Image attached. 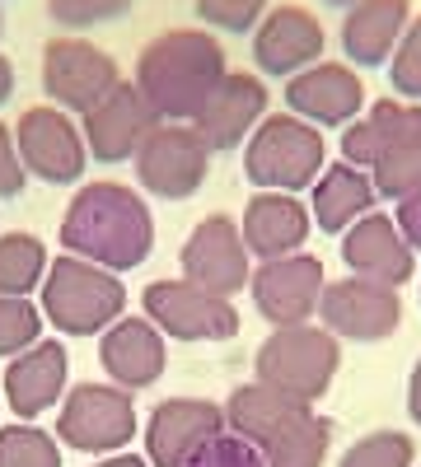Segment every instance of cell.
Returning <instances> with one entry per match:
<instances>
[{
  "instance_id": "obj_26",
  "label": "cell",
  "mask_w": 421,
  "mask_h": 467,
  "mask_svg": "<svg viewBox=\"0 0 421 467\" xmlns=\"http://www.w3.org/2000/svg\"><path fill=\"white\" fill-rule=\"evenodd\" d=\"M310 192H314L310 215H314V224H319L323 234H347V229H352L361 215H370L374 202H379L370 173L356 169V164H347V160H342V164H328Z\"/></svg>"
},
{
  "instance_id": "obj_1",
  "label": "cell",
  "mask_w": 421,
  "mask_h": 467,
  "mask_svg": "<svg viewBox=\"0 0 421 467\" xmlns=\"http://www.w3.org/2000/svg\"><path fill=\"white\" fill-rule=\"evenodd\" d=\"M61 248L122 276L155 248V215L127 182H85L61 220Z\"/></svg>"
},
{
  "instance_id": "obj_37",
  "label": "cell",
  "mask_w": 421,
  "mask_h": 467,
  "mask_svg": "<svg viewBox=\"0 0 421 467\" xmlns=\"http://www.w3.org/2000/svg\"><path fill=\"white\" fill-rule=\"evenodd\" d=\"M28 182V169L19 160V145H15V127H0V202L19 197Z\"/></svg>"
},
{
  "instance_id": "obj_4",
  "label": "cell",
  "mask_w": 421,
  "mask_h": 467,
  "mask_svg": "<svg viewBox=\"0 0 421 467\" xmlns=\"http://www.w3.org/2000/svg\"><path fill=\"white\" fill-rule=\"evenodd\" d=\"M328 169V145L323 131L310 127L295 112H272L262 117L258 131L248 136L244 150V178L258 192H304L314 187L319 173Z\"/></svg>"
},
{
  "instance_id": "obj_36",
  "label": "cell",
  "mask_w": 421,
  "mask_h": 467,
  "mask_svg": "<svg viewBox=\"0 0 421 467\" xmlns=\"http://www.w3.org/2000/svg\"><path fill=\"white\" fill-rule=\"evenodd\" d=\"M187 467H267V458H262L258 444H248V440H239V435L225 431V435H216Z\"/></svg>"
},
{
  "instance_id": "obj_28",
  "label": "cell",
  "mask_w": 421,
  "mask_h": 467,
  "mask_svg": "<svg viewBox=\"0 0 421 467\" xmlns=\"http://www.w3.org/2000/svg\"><path fill=\"white\" fill-rule=\"evenodd\" d=\"M47 248L43 239H33L24 229H10L0 234V295H33L43 290V276H47Z\"/></svg>"
},
{
  "instance_id": "obj_3",
  "label": "cell",
  "mask_w": 421,
  "mask_h": 467,
  "mask_svg": "<svg viewBox=\"0 0 421 467\" xmlns=\"http://www.w3.org/2000/svg\"><path fill=\"white\" fill-rule=\"evenodd\" d=\"M43 318L61 337H99L122 318L127 308V285L118 281V271H103L85 257H57L43 276Z\"/></svg>"
},
{
  "instance_id": "obj_38",
  "label": "cell",
  "mask_w": 421,
  "mask_h": 467,
  "mask_svg": "<svg viewBox=\"0 0 421 467\" xmlns=\"http://www.w3.org/2000/svg\"><path fill=\"white\" fill-rule=\"evenodd\" d=\"M398 229L412 244V253H421V192H412L407 202H398Z\"/></svg>"
},
{
  "instance_id": "obj_18",
  "label": "cell",
  "mask_w": 421,
  "mask_h": 467,
  "mask_svg": "<svg viewBox=\"0 0 421 467\" xmlns=\"http://www.w3.org/2000/svg\"><path fill=\"white\" fill-rule=\"evenodd\" d=\"M342 262H347L352 276L361 281H379V285H403L412 281V271H416V253L412 244L403 239V229L394 215H361L347 234H342Z\"/></svg>"
},
{
  "instance_id": "obj_27",
  "label": "cell",
  "mask_w": 421,
  "mask_h": 467,
  "mask_svg": "<svg viewBox=\"0 0 421 467\" xmlns=\"http://www.w3.org/2000/svg\"><path fill=\"white\" fill-rule=\"evenodd\" d=\"M328 444H332V420L319 416V411H304L295 425L262 449L267 467H323L328 458Z\"/></svg>"
},
{
  "instance_id": "obj_6",
  "label": "cell",
  "mask_w": 421,
  "mask_h": 467,
  "mask_svg": "<svg viewBox=\"0 0 421 467\" xmlns=\"http://www.w3.org/2000/svg\"><path fill=\"white\" fill-rule=\"evenodd\" d=\"M57 440L80 453H122L136 440V402L118 383H75L61 398Z\"/></svg>"
},
{
  "instance_id": "obj_21",
  "label": "cell",
  "mask_w": 421,
  "mask_h": 467,
  "mask_svg": "<svg viewBox=\"0 0 421 467\" xmlns=\"http://www.w3.org/2000/svg\"><path fill=\"white\" fill-rule=\"evenodd\" d=\"M421 140V103L416 99H379L342 131V160L356 169H374L384 154Z\"/></svg>"
},
{
  "instance_id": "obj_32",
  "label": "cell",
  "mask_w": 421,
  "mask_h": 467,
  "mask_svg": "<svg viewBox=\"0 0 421 467\" xmlns=\"http://www.w3.org/2000/svg\"><path fill=\"white\" fill-rule=\"evenodd\" d=\"M370 182H374V197H389V202H407L412 192H421V140L384 154L370 169Z\"/></svg>"
},
{
  "instance_id": "obj_41",
  "label": "cell",
  "mask_w": 421,
  "mask_h": 467,
  "mask_svg": "<svg viewBox=\"0 0 421 467\" xmlns=\"http://www.w3.org/2000/svg\"><path fill=\"white\" fill-rule=\"evenodd\" d=\"M15 94V66L5 61V57H0V103H5Z\"/></svg>"
},
{
  "instance_id": "obj_15",
  "label": "cell",
  "mask_w": 421,
  "mask_h": 467,
  "mask_svg": "<svg viewBox=\"0 0 421 467\" xmlns=\"http://www.w3.org/2000/svg\"><path fill=\"white\" fill-rule=\"evenodd\" d=\"M323 52H328V33L310 5H277L253 28V61L262 75H277V80L310 70L314 61H323Z\"/></svg>"
},
{
  "instance_id": "obj_25",
  "label": "cell",
  "mask_w": 421,
  "mask_h": 467,
  "mask_svg": "<svg viewBox=\"0 0 421 467\" xmlns=\"http://www.w3.org/2000/svg\"><path fill=\"white\" fill-rule=\"evenodd\" d=\"M304 411H314V407H304V402L277 393V388H267V383H244V388H235V398L225 402V431L267 449Z\"/></svg>"
},
{
  "instance_id": "obj_17",
  "label": "cell",
  "mask_w": 421,
  "mask_h": 467,
  "mask_svg": "<svg viewBox=\"0 0 421 467\" xmlns=\"http://www.w3.org/2000/svg\"><path fill=\"white\" fill-rule=\"evenodd\" d=\"M155 122L160 117L145 103V94L136 89V80H122L99 108H89L80 117V131H85V145L99 164H127V160H136L141 140L150 136Z\"/></svg>"
},
{
  "instance_id": "obj_5",
  "label": "cell",
  "mask_w": 421,
  "mask_h": 467,
  "mask_svg": "<svg viewBox=\"0 0 421 467\" xmlns=\"http://www.w3.org/2000/svg\"><path fill=\"white\" fill-rule=\"evenodd\" d=\"M342 365V346L328 327H314V323H295V327H272L258 346V383L277 388V393L314 407L328 383Z\"/></svg>"
},
{
  "instance_id": "obj_24",
  "label": "cell",
  "mask_w": 421,
  "mask_h": 467,
  "mask_svg": "<svg viewBox=\"0 0 421 467\" xmlns=\"http://www.w3.org/2000/svg\"><path fill=\"white\" fill-rule=\"evenodd\" d=\"M407 24H412V0H356L342 19V52L361 70L389 66Z\"/></svg>"
},
{
  "instance_id": "obj_20",
  "label": "cell",
  "mask_w": 421,
  "mask_h": 467,
  "mask_svg": "<svg viewBox=\"0 0 421 467\" xmlns=\"http://www.w3.org/2000/svg\"><path fill=\"white\" fill-rule=\"evenodd\" d=\"M66 379H70L66 346L61 341H37L5 365V407L19 420H37L43 411L61 407V398L70 393Z\"/></svg>"
},
{
  "instance_id": "obj_33",
  "label": "cell",
  "mask_w": 421,
  "mask_h": 467,
  "mask_svg": "<svg viewBox=\"0 0 421 467\" xmlns=\"http://www.w3.org/2000/svg\"><path fill=\"white\" fill-rule=\"evenodd\" d=\"M136 0H47V15L57 19V28H99V24H118L132 15Z\"/></svg>"
},
{
  "instance_id": "obj_43",
  "label": "cell",
  "mask_w": 421,
  "mask_h": 467,
  "mask_svg": "<svg viewBox=\"0 0 421 467\" xmlns=\"http://www.w3.org/2000/svg\"><path fill=\"white\" fill-rule=\"evenodd\" d=\"M0 28H5V19H0Z\"/></svg>"
},
{
  "instance_id": "obj_11",
  "label": "cell",
  "mask_w": 421,
  "mask_h": 467,
  "mask_svg": "<svg viewBox=\"0 0 421 467\" xmlns=\"http://www.w3.org/2000/svg\"><path fill=\"white\" fill-rule=\"evenodd\" d=\"M323 262L310 253H290V257H272L253 271V304L258 314L272 323V327H295V323H310L319 318V299H323Z\"/></svg>"
},
{
  "instance_id": "obj_19",
  "label": "cell",
  "mask_w": 421,
  "mask_h": 467,
  "mask_svg": "<svg viewBox=\"0 0 421 467\" xmlns=\"http://www.w3.org/2000/svg\"><path fill=\"white\" fill-rule=\"evenodd\" d=\"M262 117H267V85L248 70H229L216 85V94L202 103V112L193 117V127L216 154V150H239L258 131Z\"/></svg>"
},
{
  "instance_id": "obj_40",
  "label": "cell",
  "mask_w": 421,
  "mask_h": 467,
  "mask_svg": "<svg viewBox=\"0 0 421 467\" xmlns=\"http://www.w3.org/2000/svg\"><path fill=\"white\" fill-rule=\"evenodd\" d=\"M94 467H150V458H136V453H108V458H99Z\"/></svg>"
},
{
  "instance_id": "obj_7",
  "label": "cell",
  "mask_w": 421,
  "mask_h": 467,
  "mask_svg": "<svg viewBox=\"0 0 421 467\" xmlns=\"http://www.w3.org/2000/svg\"><path fill=\"white\" fill-rule=\"evenodd\" d=\"M211 173V150L193 122H155L136 150V182L160 202H187Z\"/></svg>"
},
{
  "instance_id": "obj_14",
  "label": "cell",
  "mask_w": 421,
  "mask_h": 467,
  "mask_svg": "<svg viewBox=\"0 0 421 467\" xmlns=\"http://www.w3.org/2000/svg\"><path fill=\"white\" fill-rule=\"evenodd\" d=\"M183 276L225 299L248 290L253 271H248V248H244L239 224L229 215H206L183 244Z\"/></svg>"
},
{
  "instance_id": "obj_39",
  "label": "cell",
  "mask_w": 421,
  "mask_h": 467,
  "mask_svg": "<svg viewBox=\"0 0 421 467\" xmlns=\"http://www.w3.org/2000/svg\"><path fill=\"white\" fill-rule=\"evenodd\" d=\"M407 411H412V420L421 425V360L412 365V379H407Z\"/></svg>"
},
{
  "instance_id": "obj_29",
  "label": "cell",
  "mask_w": 421,
  "mask_h": 467,
  "mask_svg": "<svg viewBox=\"0 0 421 467\" xmlns=\"http://www.w3.org/2000/svg\"><path fill=\"white\" fill-rule=\"evenodd\" d=\"M0 467H61V440L37 431L33 420L0 431Z\"/></svg>"
},
{
  "instance_id": "obj_30",
  "label": "cell",
  "mask_w": 421,
  "mask_h": 467,
  "mask_svg": "<svg viewBox=\"0 0 421 467\" xmlns=\"http://www.w3.org/2000/svg\"><path fill=\"white\" fill-rule=\"evenodd\" d=\"M43 308L24 295H0V356H24L28 346L43 341Z\"/></svg>"
},
{
  "instance_id": "obj_9",
  "label": "cell",
  "mask_w": 421,
  "mask_h": 467,
  "mask_svg": "<svg viewBox=\"0 0 421 467\" xmlns=\"http://www.w3.org/2000/svg\"><path fill=\"white\" fill-rule=\"evenodd\" d=\"M145 318L174 341H229L239 332V308L193 281H150L141 295Z\"/></svg>"
},
{
  "instance_id": "obj_22",
  "label": "cell",
  "mask_w": 421,
  "mask_h": 467,
  "mask_svg": "<svg viewBox=\"0 0 421 467\" xmlns=\"http://www.w3.org/2000/svg\"><path fill=\"white\" fill-rule=\"evenodd\" d=\"M99 360L108 369V379L127 388V393H136V388H150L160 383L164 374V332L150 323V318H118L103 341H99Z\"/></svg>"
},
{
  "instance_id": "obj_8",
  "label": "cell",
  "mask_w": 421,
  "mask_h": 467,
  "mask_svg": "<svg viewBox=\"0 0 421 467\" xmlns=\"http://www.w3.org/2000/svg\"><path fill=\"white\" fill-rule=\"evenodd\" d=\"M122 85V70L89 37H52L43 47V89L61 112H89Z\"/></svg>"
},
{
  "instance_id": "obj_10",
  "label": "cell",
  "mask_w": 421,
  "mask_h": 467,
  "mask_svg": "<svg viewBox=\"0 0 421 467\" xmlns=\"http://www.w3.org/2000/svg\"><path fill=\"white\" fill-rule=\"evenodd\" d=\"M15 145H19V160H24L28 178H43L52 187L80 182V173L89 164L85 131L70 122V112H61L52 103H37V108H24L19 112Z\"/></svg>"
},
{
  "instance_id": "obj_2",
  "label": "cell",
  "mask_w": 421,
  "mask_h": 467,
  "mask_svg": "<svg viewBox=\"0 0 421 467\" xmlns=\"http://www.w3.org/2000/svg\"><path fill=\"white\" fill-rule=\"evenodd\" d=\"M225 75V47L211 37V28H169L141 47L136 89L160 122H193Z\"/></svg>"
},
{
  "instance_id": "obj_42",
  "label": "cell",
  "mask_w": 421,
  "mask_h": 467,
  "mask_svg": "<svg viewBox=\"0 0 421 467\" xmlns=\"http://www.w3.org/2000/svg\"><path fill=\"white\" fill-rule=\"evenodd\" d=\"M323 5H342V10H352V5H356V0H323Z\"/></svg>"
},
{
  "instance_id": "obj_16",
  "label": "cell",
  "mask_w": 421,
  "mask_h": 467,
  "mask_svg": "<svg viewBox=\"0 0 421 467\" xmlns=\"http://www.w3.org/2000/svg\"><path fill=\"white\" fill-rule=\"evenodd\" d=\"M286 108L310 127H352L365 112V85L347 61H314L286 80Z\"/></svg>"
},
{
  "instance_id": "obj_34",
  "label": "cell",
  "mask_w": 421,
  "mask_h": 467,
  "mask_svg": "<svg viewBox=\"0 0 421 467\" xmlns=\"http://www.w3.org/2000/svg\"><path fill=\"white\" fill-rule=\"evenodd\" d=\"M389 85L398 99H416L421 103V15H412L403 43L389 57Z\"/></svg>"
},
{
  "instance_id": "obj_13",
  "label": "cell",
  "mask_w": 421,
  "mask_h": 467,
  "mask_svg": "<svg viewBox=\"0 0 421 467\" xmlns=\"http://www.w3.org/2000/svg\"><path fill=\"white\" fill-rule=\"evenodd\" d=\"M216 435H225V407L206 398H169L145 420L150 467H187Z\"/></svg>"
},
{
  "instance_id": "obj_31",
  "label": "cell",
  "mask_w": 421,
  "mask_h": 467,
  "mask_svg": "<svg viewBox=\"0 0 421 467\" xmlns=\"http://www.w3.org/2000/svg\"><path fill=\"white\" fill-rule=\"evenodd\" d=\"M416 462V444L403 431H370L361 435L337 467H412Z\"/></svg>"
},
{
  "instance_id": "obj_23",
  "label": "cell",
  "mask_w": 421,
  "mask_h": 467,
  "mask_svg": "<svg viewBox=\"0 0 421 467\" xmlns=\"http://www.w3.org/2000/svg\"><path fill=\"white\" fill-rule=\"evenodd\" d=\"M310 224H314V215L304 211L290 192H258V197H248L239 234H244L248 257L272 262V257L300 253L304 239H310Z\"/></svg>"
},
{
  "instance_id": "obj_35",
  "label": "cell",
  "mask_w": 421,
  "mask_h": 467,
  "mask_svg": "<svg viewBox=\"0 0 421 467\" xmlns=\"http://www.w3.org/2000/svg\"><path fill=\"white\" fill-rule=\"evenodd\" d=\"M267 15V0H197V19L220 33H248Z\"/></svg>"
},
{
  "instance_id": "obj_12",
  "label": "cell",
  "mask_w": 421,
  "mask_h": 467,
  "mask_svg": "<svg viewBox=\"0 0 421 467\" xmlns=\"http://www.w3.org/2000/svg\"><path fill=\"white\" fill-rule=\"evenodd\" d=\"M319 318H323V327L337 341L342 337L347 341H384L403 323V299H398L394 285L347 276V281H328L323 285Z\"/></svg>"
}]
</instances>
